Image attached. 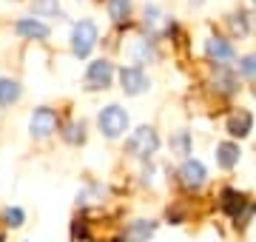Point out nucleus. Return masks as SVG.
Here are the masks:
<instances>
[{
  "mask_svg": "<svg viewBox=\"0 0 256 242\" xmlns=\"http://www.w3.org/2000/svg\"><path fill=\"white\" fill-rule=\"evenodd\" d=\"M72 54L80 57V60H86V57L94 52V46H97V40H100V32H97V23L94 20H80V23H74L72 28Z\"/></svg>",
  "mask_w": 256,
  "mask_h": 242,
  "instance_id": "1",
  "label": "nucleus"
},
{
  "mask_svg": "<svg viewBox=\"0 0 256 242\" xmlns=\"http://www.w3.org/2000/svg\"><path fill=\"white\" fill-rule=\"evenodd\" d=\"M97 126H100L102 137L117 140V137H122V134L128 131V112L120 108L117 102H111V106H106V108L97 114Z\"/></svg>",
  "mask_w": 256,
  "mask_h": 242,
  "instance_id": "2",
  "label": "nucleus"
},
{
  "mask_svg": "<svg viewBox=\"0 0 256 242\" xmlns=\"http://www.w3.org/2000/svg\"><path fill=\"white\" fill-rule=\"evenodd\" d=\"M126 148H128L131 157L148 160L151 154H156V148H160V137H156V131L151 128V126H140V128L128 137Z\"/></svg>",
  "mask_w": 256,
  "mask_h": 242,
  "instance_id": "3",
  "label": "nucleus"
},
{
  "mask_svg": "<svg viewBox=\"0 0 256 242\" xmlns=\"http://www.w3.org/2000/svg\"><path fill=\"white\" fill-rule=\"evenodd\" d=\"M57 126H60L57 112H54V108H48V106L34 108L32 120H28V131H32V137H34V140H48V137L57 131Z\"/></svg>",
  "mask_w": 256,
  "mask_h": 242,
  "instance_id": "4",
  "label": "nucleus"
},
{
  "mask_svg": "<svg viewBox=\"0 0 256 242\" xmlns=\"http://www.w3.org/2000/svg\"><path fill=\"white\" fill-rule=\"evenodd\" d=\"M120 83H122V92L128 94V97H137V94L148 92V77L142 74V68H137V66H122L120 68Z\"/></svg>",
  "mask_w": 256,
  "mask_h": 242,
  "instance_id": "5",
  "label": "nucleus"
},
{
  "mask_svg": "<svg viewBox=\"0 0 256 242\" xmlns=\"http://www.w3.org/2000/svg\"><path fill=\"white\" fill-rule=\"evenodd\" d=\"M114 80V63L111 60H94L86 72V86L88 88H108Z\"/></svg>",
  "mask_w": 256,
  "mask_h": 242,
  "instance_id": "6",
  "label": "nucleus"
},
{
  "mask_svg": "<svg viewBox=\"0 0 256 242\" xmlns=\"http://www.w3.org/2000/svg\"><path fill=\"white\" fill-rule=\"evenodd\" d=\"M222 211L230 214L236 222H245L248 216L254 214V205H248V200L236 191H222Z\"/></svg>",
  "mask_w": 256,
  "mask_h": 242,
  "instance_id": "7",
  "label": "nucleus"
},
{
  "mask_svg": "<svg viewBox=\"0 0 256 242\" xmlns=\"http://www.w3.org/2000/svg\"><path fill=\"white\" fill-rule=\"evenodd\" d=\"M205 180H208V171H205V166L200 160H185L182 168H180V182L188 191H196V188L205 186Z\"/></svg>",
  "mask_w": 256,
  "mask_h": 242,
  "instance_id": "8",
  "label": "nucleus"
},
{
  "mask_svg": "<svg viewBox=\"0 0 256 242\" xmlns=\"http://www.w3.org/2000/svg\"><path fill=\"white\" fill-rule=\"evenodd\" d=\"M14 32H18V38H23V40H48V34H52V28L37 18H20L18 23H14Z\"/></svg>",
  "mask_w": 256,
  "mask_h": 242,
  "instance_id": "9",
  "label": "nucleus"
},
{
  "mask_svg": "<svg viewBox=\"0 0 256 242\" xmlns=\"http://www.w3.org/2000/svg\"><path fill=\"white\" fill-rule=\"evenodd\" d=\"M205 54H208L210 60H216L220 66H225V63H230V60L236 57V52H234V46H230L228 40L208 38V40H205Z\"/></svg>",
  "mask_w": 256,
  "mask_h": 242,
  "instance_id": "10",
  "label": "nucleus"
},
{
  "mask_svg": "<svg viewBox=\"0 0 256 242\" xmlns=\"http://www.w3.org/2000/svg\"><path fill=\"white\" fill-rule=\"evenodd\" d=\"M23 97V86L12 77H0V108H12Z\"/></svg>",
  "mask_w": 256,
  "mask_h": 242,
  "instance_id": "11",
  "label": "nucleus"
},
{
  "mask_svg": "<svg viewBox=\"0 0 256 242\" xmlns=\"http://www.w3.org/2000/svg\"><path fill=\"white\" fill-rule=\"evenodd\" d=\"M250 128H254V117H250L248 112H239L228 120V131L234 134V137H248Z\"/></svg>",
  "mask_w": 256,
  "mask_h": 242,
  "instance_id": "12",
  "label": "nucleus"
},
{
  "mask_svg": "<svg viewBox=\"0 0 256 242\" xmlns=\"http://www.w3.org/2000/svg\"><path fill=\"white\" fill-rule=\"evenodd\" d=\"M216 162L222 168H234L239 162V146L236 142H220L216 146Z\"/></svg>",
  "mask_w": 256,
  "mask_h": 242,
  "instance_id": "13",
  "label": "nucleus"
},
{
  "mask_svg": "<svg viewBox=\"0 0 256 242\" xmlns=\"http://www.w3.org/2000/svg\"><path fill=\"white\" fill-rule=\"evenodd\" d=\"M154 228L156 225L154 222H146V220H140V222H134L131 228L126 231V240L128 242H146L151 234H154Z\"/></svg>",
  "mask_w": 256,
  "mask_h": 242,
  "instance_id": "14",
  "label": "nucleus"
},
{
  "mask_svg": "<svg viewBox=\"0 0 256 242\" xmlns=\"http://www.w3.org/2000/svg\"><path fill=\"white\" fill-rule=\"evenodd\" d=\"M106 6H108V18L114 23H126L131 18V0H108Z\"/></svg>",
  "mask_w": 256,
  "mask_h": 242,
  "instance_id": "15",
  "label": "nucleus"
},
{
  "mask_svg": "<svg viewBox=\"0 0 256 242\" xmlns=\"http://www.w3.org/2000/svg\"><path fill=\"white\" fill-rule=\"evenodd\" d=\"M156 57L160 54H156V46L151 40H137V43H134V60H137V63H154Z\"/></svg>",
  "mask_w": 256,
  "mask_h": 242,
  "instance_id": "16",
  "label": "nucleus"
},
{
  "mask_svg": "<svg viewBox=\"0 0 256 242\" xmlns=\"http://www.w3.org/2000/svg\"><path fill=\"white\" fill-rule=\"evenodd\" d=\"M63 140L68 142V146H80L82 140H86V126L82 122H68L63 131Z\"/></svg>",
  "mask_w": 256,
  "mask_h": 242,
  "instance_id": "17",
  "label": "nucleus"
},
{
  "mask_svg": "<svg viewBox=\"0 0 256 242\" xmlns=\"http://www.w3.org/2000/svg\"><path fill=\"white\" fill-rule=\"evenodd\" d=\"M34 12L37 14H46V18H63L57 0H34Z\"/></svg>",
  "mask_w": 256,
  "mask_h": 242,
  "instance_id": "18",
  "label": "nucleus"
},
{
  "mask_svg": "<svg viewBox=\"0 0 256 242\" xmlns=\"http://www.w3.org/2000/svg\"><path fill=\"white\" fill-rule=\"evenodd\" d=\"M142 23H146L148 32H156L160 26H165V18H162V12L156 9V6H148V9H146V20H142Z\"/></svg>",
  "mask_w": 256,
  "mask_h": 242,
  "instance_id": "19",
  "label": "nucleus"
},
{
  "mask_svg": "<svg viewBox=\"0 0 256 242\" xmlns=\"http://www.w3.org/2000/svg\"><path fill=\"white\" fill-rule=\"evenodd\" d=\"M23 222H26L23 208H6V211H3V225H9V228H20Z\"/></svg>",
  "mask_w": 256,
  "mask_h": 242,
  "instance_id": "20",
  "label": "nucleus"
},
{
  "mask_svg": "<svg viewBox=\"0 0 256 242\" xmlns=\"http://www.w3.org/2000/svg\"><path fill=\"white\" fill-rule=\"evenodd\" d=\"M171 151H176V154H191V134L188 131H180L174 140H171Z\"/></svg>",
  "mask_w": 256,
  "mask_h": 242,
  "instance_id": "21",
  "label": "nucleus"
},
{
  "mask_svg": "<svg viewBox=\"0 0 256 242\" xmlns=\"http://www.w3.org/2000/svg\"><path fill=\"white\" fill-rule=\"evenodd\" d=\"M239 74L248 80H256V54H245L239 60Z\"/></svg>",
  "mask_w": 256,
  "mask_h": 242,
  "instance_id": "22",
  "label": "nucleus"
},
{
  "mask_svg": "<svg viewBox=\"0 0 256 242\" xmlns=\"http://www.w3.org/2000/svg\"><path fill=\"white\" fill-rule=\"evenodd\" d=\"M230 26H234V32H236V34H248V32H250V20H248L245 12H239V14H234Z\"/></svg>",
  "mask_w": 256,
  "mask_h": 242,
  "instance_id": "23",
  "label": "nucleus"
},
{
  "mask_svg": "<svg viewBox=\"0 0 256 242\" xmlns=\"http://www.w3.org/2000/svg\"><path fill=\"white\" fill-rule=\"evenodd\" d=\"M216 83H220V88L225 94H234L236 92V80H234V74H225V72H220V80H216Z\"/></svg>",
  "mask_w": 256,
  "mask_h": 242,
  "instance_id": "24",
  "label": "nucleus"
},
{
  "mask_svg": "<svg viewBox=\"0 0 256 242\" xmlns=\"http://www.w3.org/2000/svg\"><path fill=\"white\" fill-rule=\"evenodd\" d=\"M254 94H256V88H254Z\"/></svg>",
  "mask_w": 256,
  "mask_h": 242,
  "instance_id": "25",
  "label": "nucleus"
}]
</instances>
